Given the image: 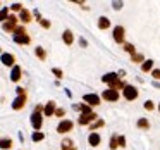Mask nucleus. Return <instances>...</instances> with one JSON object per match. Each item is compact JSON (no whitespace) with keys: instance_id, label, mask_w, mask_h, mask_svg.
Wrapping results in <instances>:
<instances>
[{"instance_id":"nucleus-15","label":"nucleus","mask_w":160,"mask_h":150,"mask_svg":"<svg viewBox=\"0 0 160 150\" xmlns=\"http://www.w3.org/2000/svg\"><path fill=\"white\" fill-rule=\"evenodd\" d=\"M62 38H64V42H66V45H72V42H74V35L69 31V29H66V31H64Z\"/></svg>"},{"instance_id":"nucleus-18","label":"nucleus","mask_w":160,"mask_h":150,"mask_svg":"<svg viewBox=\"0 0 160 150\" xmlns=\"http://www.w3.org/2000/svg\"><path fill=\"white\" fill-rule=\"evenodd\" d=\"M11 147H12V140L11 138H2L0 140V148L7 150V148H11Z\"/></svg>"},{"instance_id":"nucleus-8","label":"nucleus","mask_w":160,"mask_h":150,"mask_svg":"<svg viewBox=\"0 0 160 150\" xmlns=\"http://www.w3.org/2000/svg\"><path fill=\"white\" fill-rule=\"evenodd\" d=\"M24 104H26V95H19V97L12 102V109H14V111H19V109L24 107Z\"/></svg>"},{"instance_id":"nucleus-36","label":"nucleus","mask_w":160,"mask_h":150,"mask_svg":"<svg viewBox=\"0 0 160 150\" xmlns=\"http://www.w3.org/2000/svg\"><path fill=\"white\" fill-rule=\"evenodd\" d=\"M153 78H155V80H160V69L153 71Z\"/></svg>"},{"instance_id":"nucleus-19","label":"nucleus","mask_w":160,"mask_h":150,"mask_svg":"<svg viewBox=\"0 0 160 150\" xmlns=\"http://www.w3.org/2000/svg\"><path fill=\"white\" fill-rule=\"evenodd\" d=\"M108 26H110V21H108L107 18H100V19H98V28H100V29H107Z\"/></svg>"},{"instance_id":"nucleus-12","label":"nucleus","mask_w":160,"mask_h":150,"mask_svg":"<svg viewBox=\"0 0 160 150\" xmlns=\"http://www.w3.org/2000/svg\"><path fill=\"white\" fill-rule=\"evenodd\" d=\"M19 18H21V21H22V23H31V12H29L28 9L22 7V9H21V12H19Z\"/></svg>"},{"instance_id":"nucleus-22","label":"nucleus","mask_w":160,"mask_h":150,"mask_svg":"<svg viewBox=\"0 0 160 150\" xmlns=\"http://www.w3.org/2000/svg\"><path fill=\"white\" fill-rule=\"evenodd\" d=\"M152 67H153V60H143V64H141V69L145 71V73H146V71H150Z\"/></svg>"},{"instance_id":"nucleus-11","label":"nucleus","mask_w":160,"mask_h":150,"mask_svg":"<svg viewBox=\"0 0 160 150\" xmlns=\"http://www.w3.org/2000/svg\"><path fill=\"white\" fill-rule=\"evenodd\" d=\"M0 60H2V64H4V66H14V62H16V59H14V55H12V54H2Z\"/></svg>"},{"instance_id":"nucleus-16","label":"nucleus","mask_w":160,"mask_h":150,"mask_svg":"<svg viewBox=\"0 0 160 150\" xmlns=\"http://www.w3.org/2000/svg\"><path fill=\"white\" fill-rule=\"evenodd\" d=\"M117 78H119V76H117L115 73H108V74H105V76L102 78V81H103V83H108V85H110V83H114Z\"/></svg>"},{"instance_id":"nucleus-6","label":"nucleus","mask_w":160,"mask_h":150,"mask_svg":"<svg viewBox=\"0 0 160 150\" xmlns=\"http://www.w3.org/2000/svg\"><path fill=\"white\" fill-rule=\"evenodd\" d=\"M72 121H60L59 122V126H57V131L59 133H67V131H71V129H72Z\"/></svg>"},{"instance_id":"nucleus-20","label":"nucleus","mask_w":160,"mask_h":150,"mask_svg":"<svg viewBox=\"0 0 160 150\" xmlns=\"http://www.w3.org/2000/svg\"><path fill=\"white\" fill-rule=\"evenodd\" d=\"M62 150H76V147L72 145V140H64L62 142Z\"/></svg>"},{"instance_id":"nucleus-37","label":"nucleus","mask_w":160,"mask_h":150,"mask_svg":"<svg viewBox=\"0 0 160 150\" xmlns=\"http://www.w3.org/2000/svg\"><path fill=\"white\" fill-rule=\"evenodd\" d=\"M121 7H122V2H114V9H115V11H119Z\"/></svg>"},{"instance_id":"nucleus-5","label":"nucleus","mask_w":160,"mask_h":150,"mask_svg":"<svg viewBox=\"0 0 160 150\" xmlns=\"http://www.w3.org/2000/svg\"><path fill=\"white\" fill-rule=\"evenodd\" d=\"M102 97H103L105 100L115 102V100H119V91H115V90H112V88H108V90H103Z\"/></svg>"},{"instance_id":"nucleus-25","label":"nucleus","mask_w":160,"mask_h":150,"mask_svg":"<svg viewBox=\"0 0 160 150\" xmlns=\"http://www.w3.org/2000/svg\"><path fill=\"white\" fill-rule=\"evenodd\" d=\"M138 128H143V129H148L150 128V122L146 119H139L138 121Z\"/></svg>"},{"instance_id":"nucleus-2","label":"nucleus","mask_w":160,"mask_h":150,"mask_svg":"<svg viewBox=\"0 0 160 150\" xmlns=\"http://www.w3.org/2000/svg\"><path fill=\"white\" fill-rule=\"evenodd\" d=\"M124 97H126V100H134V98L138 97V88L131 86V85H126L124 86Z\"/></svg>"},{"instance_id":"nucleus-30","label":"nucleus","mask_w":160,"mask_h":150,"mask_svg":"<svg viewBox=\"0 0 160 150\" xmlns=\"http://www.w3.org/2000/svg\"><path fill=\"white\" fill-rule=\"evenodd\" d=\"M110 148H112V150L117 148V136H112V140H110Z\"/></svg>"},{"instance_id":"nucleus-31","label":"nucleus","mask_w":160,"mask_h":150,"mask_svg":"<svg viewBox=\"0 0 160 150\" xmlns=\"http://www.w3.org/2000/svg\"><path fill=\"white\" fill-rule=\"evenodd\" d=\"M53 114H55L57 117H62V116L66 114V111H64V109H55V112H53Z\"/></svg>"},{"instance_id":"nucleus-13","label":"nucleus","mask_w":160,"mask_h":150,"mask_svg":"<svg viewBox=\"0 0 160 150\" xmlns=\"http://www.w3.org/2000/svg\"><path fill=\"white\" fill-rule=\"evenodd\" d=\"M88 143H90L91 147H98L100 145V135H98V133H91V135L88 136Z\"/></svg>"},{"instance_id":"nucleus-9","label":"nucleus","mask_w":160,"mask_h":150,"mask_svg":"<svg viewBox=\"0 0 160 150\" xmlns=\"http://www.w3.org/2000/svg\"><path fill=\"white\" fill-rule=\"evenodd\" d=\"M14 42L21 43V45H28L31 40H29V36L26 35V33H19V35H14Z\"/></svg>"},{"instance_id":"nucleus-24","label":"nucleus","mask_w":160,"mask_h":150,"mask_svg":"<svg viewBox=\"0 0 160 150\" xmlns=\"http://www.w3.org/2000/svg\"><path fill=\"white\" fill-rule=\"evenodd\" d=\"M7 18H9V9H7V7H4L2 11H0V23L5 21Z\"/></svg>"},{"instance_id":"nucleus-27","label":"nucleus","mask_w":160,"mask_h":150,"mask_svg":"<svg viewBox=\"0 0 160 150\" xmlns=\"http://www.w3.org/2000/svg\"><path fill=\"white\" fill-rule=\"evenodd\" d=\"M132 62H143V55L141 54H132Z\"/></svg>"},{"instance_id":"nucleus-14","label":"nucleus","mask_w":160,"mask_h":150,"mask_svg":"<svg viewBox=\"0 0 160 150\" xmlns=\"http://www.w3.org/2000/svg\"><path fill=\"white\" fill-rule=\"evenodd\" d=\"M11 80H12V81H19V80H21V67H19V66H14V67H12Z\"/></svg>"},{"instance_id":"nucleus-33","label":"nucleus","mask_w":160,"mask_h":150,"mask_svg":"<svg viewBox=\"0 0 160 150\" xmlns=\"http://www.w3.org/2000/svg\"><path fill=\"white\" fill-rule=\"evenodd\" d=\"M12 11H19V12H21V9H22V5L21 4H12Z\"/></svg>"},{"instance_id":"nucleus-38","label":"nucleus","mask_w":160,"mask_h":150,"mask_svg":"<svg viewBox=\"0 0 160 150\" xmlns=\"http://www.w3.org/2000/svg\"><path fill=\"white\" fill-rule=\"evenodd\" d=\"M16 91H18L19 95H24V88H18V90H16Z\"/></svg>"},{"instance_id":"nucleus-39","label":"nucleus","mask_w":160,"mask_h":150,"mask_svg":"<svg viewBox=\"0 0 160 150\" xmlns=\"http://www.w3.org/2000/svg\"><path fill=\"white\" fill-rule=\"evenodd\" d=\"M158 111H160V104H158Z\"/></svg>"},{"instance_id":"nucleus-17","label":"nucleus","mask_w":160,"mask_h":150,"mask_svg":"<svg viewBox=\"0 0 160 150\" xmlns=\"http://www.w3.org/2000/svg\"><path fill=\"white\" fill-rule=\"evenodd\" d=\"M43 112H45V116H52L55 112V102H48L45 105V109H43Z\"/></svg>"},{"instance_id":"nucleus-10","label":"nucleus","mask_w":160,"mask_h":150,"mask_svg":"<svg viewBox=\"0 0 160 150\" xmlns=\"http://www.w3.org/2000/svg\"><path fill=\"white\" fill-rule=\"evenodd\" d=\"M97 119V114L95 112H91V114H83L79 117V124H91V121H95Z\"/></svg>"},{"instance_id":"nucleus-35","label":"nucleus","mask_w":160,"mask_h":150,"mask_svg":"<svg viewBox=\"0 0 160 150\" xmlns=\"http://www.w3.org/2000/svg\"><path fill=\"white\" fill-rule=\"evenodd\" d=\"M145 109H148V111H152V109H153V102H152V100L145 102Z\"/></svg>"},{"instance_id":"nucleus-34","label":"nucleus","mask_w":160,"mask_h":150,"mask_svg":"<svg viewBox=\"0 0 160 150\" xmlns=\"http://www.w3.org/2000/svg\"><path fill=\"white\" fill-rule=\"evenodd\" d=\"M52 73L55 74L57 78H62V71H60V69H57V67H55V69H52Z\"/></svg>"},{"instance_id":"nucleus-4","label":"nucleus","mask_w":160,"mask_h":150,"mask_svg":"<svg viewBox=\"0 0 160 150\" xmlns=\"http://www.w3.org/2000/svg\"><path fill=\"white\" fill-rule=\"evenodd\" d=\"M83 100L86 102V105H100V97L98 95H95V93H86L83 97Z\"/></svg>"},{"instance_id":"nucleus-26","label":"nucleus","mask_w":160,"mask_h":150,"mask_svg":"<svg viewBox=\"0 0 160 150\" xmlns=\"http://www.w3.org/2000/svg\"><path fill=\"white\" fill-rule=\"evenodd\" d=\"M100 126H103V121H102V119H98V121L95 122V124H90V131H95V129L100 128Z\"/></svg>"},{"instance_id":"nucleus-21","label":"nucleus","mask_w":160,"mask_h":150,"mask_svg":"<svg viewBox=\"0 0 160 150\" xmlns=\"http://www.w3.org/2000/svg\"><path fill=\"white\" fill-rule=\"evenodd\" d=\"M35 52H36V55H38V59H42V60H45V59H47V52L42 49V47H36Z\"/></svg>"},{"instance_id":"nucleus-28","label":"nucleus","mask_w":160,"mask_h":150,"mask_svg":"<svg viewBox=\"0 0 160 150\" xmlns=\"http://www.w3.org/2000/svg\"><path fill=\"white\" fill-rule=\"evenodd\" d=\"M124 50H126V52H129L131 55L134 54V47H132L131 43H126V45H124Z\"/></svg>"},{"instance_id":"nucleus-1","label":"nucleus","mask_w":160,"mask_h":150,"mask_svg":"<svg viewBox=\"0 0 160 150\" xmlns=\"http://www.w3.org/2000/svg\"><path fill=\"white\" fill-rule=\"evenodd\" d=\"M18 28V18L16 16H9L4 23V31H14Z\"/></svg>"},{"instance_id":"nucleus-23","label":"nucleus","mask_w":160,"mask_h":150,"mask_svg":"<svg viewBox=\"0 0 160 150\" xmlns=\"http://www.w3.org/2000/svg\"><path fill=\"white\" fill-rule=\"evenodd\" d=\"M43 138H45V135H43V133H40V131H35V133H33V136H31L33 142H42Z\"/></svg>"},{"instance_id":"nucleus-3","label":"nucleus","mask_w":160,"mask_h":150,"mask_svg":"<svg viewBox=\"0 0 160 150\" xmlns=\"http://www.w3.org/2000/svg\"><path fill=\"white\" fill-rule=\"evenodd\" d=\"M42 122H43V117H42V112H33L31 114V124H33V128L38 131L40 128H42Z\"/></svg>"},{"instance_id":"nucleus-7","label":"nucleus","mask_w":160,"mask_h":150,"mask_svg":"<svg viewBox=\"0 0 160 150\" xmlns=\"http://www.w3.org/2000/svg\"><path fill=\"white\" fill-rule=\"evenodd\" d=\"M114 40L117 43L124 42V28H122V26H115L114 28Z\"/></svg>"},{"instance_id":"nucleus-32","label":"nucleus","mask_w":160,"mask_h":150,"mask_svg":"<svg viewBox=\"0 0 160 150\" xmlns=\"http://www.w3.org/2000/svg\"><path fill=\"white\" fill-rule=\"evenodd\" d=\"M40 24H42L43 28H50V23L47 21V19H40Z\"/></svg>"},{"instance_id":"nucleus-29","label":"nucleus","mask_w":160,"mask_h":150,"mask_svg":"<svg viewBox=\"0 0 160 150\" xmlns=\"http://www.w3.org/2000/svg\"><path fill=\"white\" fill-rule=\"evenodd\" d=\"M117 147H126V138L124 136H117Z\"/></svg>"}]
</instances>
